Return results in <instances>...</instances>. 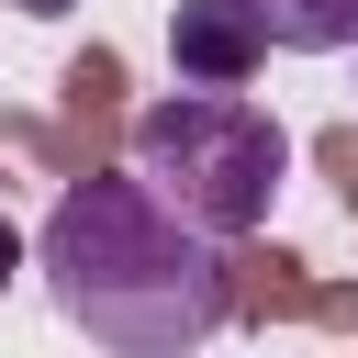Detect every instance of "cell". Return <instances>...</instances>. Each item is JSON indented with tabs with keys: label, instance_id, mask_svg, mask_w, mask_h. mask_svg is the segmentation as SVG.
<instances>
[{
	"label": "cell",
	"instance_id": "3957f363",
	"mask_svg": "<svg viewBox=\"0 0 358 358\" xmlns=\"http://www.w3.org/2000/svg\"><path fill=\"white\" fill-rule=\"evenodd\" d=\"M168 45H179V78H246V67L268 56V34H257L235 0H190V11L168 22Z\"/></svg>",
	"mask_w": 358,
	"mask_h": 358
},
{
	"label": "cell",
	"instance_id": "6da1fadb",
	"mask_svg": "<svg viewBox=\"0 0 358 358\" xmlns=\"http://www.w3.org/2000/svg\"><path fill=\"white\" fill-rule=\"evenodd\" d=\"M34 268H45L56 313L90 347H123V358H179V347L224 336V313H235L224 235L190 224L134 157L112 179H67L56 190V213L34 235Z\"/></svg>",
	"mask_w": 358,
	"mask_h": 358
},
{
	"label": "cell",
	"instance_id": "7a4b0ae2",
	"mask_svg": "<svg viewBox=\"0 0 358 358\" xmlns=\"http://www.w3.org/2000/svg\"><path fill=\"white\" fill-rule=\"evenodd\" d=\"M123 157H134V168L190 213V224H213V235L235 246V235H257V224H268L280 168H291V134H280L235 78H190V90H168V101H145V112H134Z\"/></svg>",
	"mask_w": 358,
	"mask_h": 358
},
{
	"label": "cell",
	"instance_id": "5b68a950",
	"mask_svg": "<svg viewBox=\"0 0 358 358\" xmlns=\"http://www.w3.org/2000/svg\"><path fill=\"white\" fill-rule=\"evenodd\" d=\"M11 268H22V224L0 213V291H11Z\"/></svg>",
	"mask_w": 358,
	"mask_h": 358
},
{
	"label": "cell",
	"instance_id": "8992f818",
	"mask_svg": "<svg viewBox=\"0 0 358 358\" xmlns=\"http://www.w3.org/2000/svg\"><path fill=\"white\" fill-rule=\"evenodd\" d=\"M11 11H34V22H56V11H78V0H11Z\"/></svg>",
	"mask_w": 358,
	"mask_h": 358
},
{
	"label": "cell",
	"instance_id": "277c9868",
	"mask_svg": "<svg viewBox=\"0 0 358 358\" xmlns=\"http://www.w3.org/2000/svg\"><path fill=\"white\" fill-rule=\"evenodd\" d=\"M280 56H347L358 45V0H235Z\"/></svg>",
	"mask_w": 358,
	"mask_h": 358
}]
</instances>
